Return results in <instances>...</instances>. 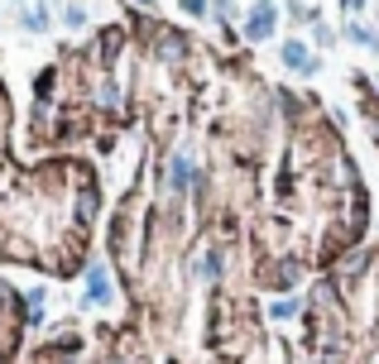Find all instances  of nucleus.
Returning <instances> with one entry per match:
<instances>
[{
	"label": "nucleus",
	"instance_id": "obj_1",
	"mask_svg": "<svg viewBox=\"0 0 379 364\" xmlns=\"http://www.w3.org/2000/svg\"><path fill=\"white\" fill-rule=\"evenodd\" d=\"M279 58H284V68H293V72H307V77L317 72V58L307 53V43H302V39H288L284 48H279Z\"/></svg>",
	"mask_w": 379,
	"mask_h": 364
},
{
	"label": "nucleus",
	"instance_id": "obj_2",
	"mask_svg": "<svg viewBox=\"0 0 379 364\" xmlns=\"http://www.w3.org/2000/svg\"><path fill=\"white\" fill-rule=\"evenodd\" d=\"M274 24H279L274 5H264V0H260V10L245 19V39H250V43H260V39H269V34H274Z\"/></svg>",
	"mask_w": 379,
	"mask_h": 364
},
{
	"label": "nucleus",
	"instance_id": "obj_3",
	"mask_svg": "<svg viewBox=\"0 0 379 364\" xmlns=\"http://www.w3.org/2000/svg\"><path fill=\"white\" fill-rule=\"evenodd\" d=\"M87 302H92V307H106V302H110V278H106L101 264L87 269Z\"/></svg>",
	"mask_w": 379,
	"mask_h": 364
},
{
	"label": "nucleus",
	"instance_id": "obj_4",
	"mask_svg": "<svg viewBox=\"0 0 379 364\" xmlns=\"http://www.w3.org/2000/svg\"><path fill=\"white\" fill-rule=\"evenodd\" d=\"M346 39H356L360 48H379V43H375V34H370L365 24H346Z\"/></svg>",
	"mask_w": 379,
	"mask_h": 364
},
{
	"label": "nucleus",
	"instance_id": "obj_5",
	"mask_svg": "<svg viewBox=\"0 0 379 364\" xmlns=\"http://www.w3.org/2000/svg\"><path fill=\"white\" fill-rule=\"evenodd\" d=\"M63 24H68V29H82V24H87V10H82V5H68V10H63Z\"/></svg>",
	"mask_w": 379,
	"mask_h": 364
},
{
	"label": "nucleus",
	"instance_id": "obj_6",
	"mask_svg": "<svg viewBox=\"0 0 379 364\" xmlns=\"http://www.w3.org/2000/svg\"><path fill=\"white\" fill-rule=\"evenodd\" d=\"M24 29L43 34V29H48V14H43V10H29V14H24Z\"/></svg>",
	"mask_w": 379,
	"mask_h": 364
},
{
	"label": "nucleus",
	"instance_id": "obj_7",
	"mask_svg": "<svg viewBox=\"0 0 379 364\" xmlns=\"http://www.w3.org/2000/svg\"><path fill=\"white\" fill-rule=\"evenodd\" d=\"M183 5V14H206V0H178Z\"/></svg>",
	"mask_w": 379,
	"mask_h": 364
},
{
	"label": "nucleus",
	"instance_id": "obj_8",
	"mask_svg": "<svg viewBox=\"0 0 379 364\" xmlns=\"http://www.w3.org/2000/svg\"><path fill=\"white\" fill-rule=\"evenodd\" d=\"M274 316H279V321H288V316H298V302H279V307H274Z\"/></svg>",
	"mask_w": 379,
	"mask_h": 364
},
{
	"label": "nucleus",
	"instance_id": "obj_9",
	"mask_svg": "<svg viewBox=\"0 0 379 364\" xmlns=\"http://www.w3.org/2000/svg\"><path fill=\"white\" fill-rule=\"evenodd\" d=\"M139 5H154V0H139Z\"/></svg>",
	"mask_w": 379,
	"mask_h": 364
}]
</instances>
